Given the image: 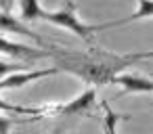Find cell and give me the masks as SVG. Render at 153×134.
Returning a JSON list of instances; mask_svg holds the SVG:
<instances>
[{"instance_id": "1", "label": "cell", "mask_w": 153, "mask_h": 134, "mask_svg": "<svg viewBox=\"0 0 153 134\" xmlns=\"http://www.w3.org/2000/svg\"><path fill=\"white\" fill-rule=\"evenodd\" d=\"M48 53L51 57H55L61 69L76 76L78 80H82L86 86L94 90L99 86L111 84V80L120 76V71H126L138 61L151 59V50L122 55V53H111L99 46H90L86 50H67L61 46H48Z\"/></svg>"}, {"instance_id": "2", "label": "cell", "mask_w": 153, "mask_h": 134, "mask_svg": "<svg viewBox=\"0 0 153 134\" xmlns=\"http://www.w3.org/2000/svg\"><path fill=\"white\" fill-rule=\"evenodd\" d=\"M42 21H48L57 27H63L71 34H76L88 48L90 46H97L94 42V34L99 32H105V30H111V27H117V25H124L126 21H130L128 17L126 19H120V21H107V23H86L78 17V4L76 2H63V7L59 11H44L42 13Z\"/></svg>"}, {"instance_id": "3", "label": "cell", "mask_w": 153, "mask_h": 134, "mask_svg": "<svg viewBox=\"0 0 153 134\" xmlns=\"http://www.w3.org/2000/svg\"><path fill=\"white\" fill-rule=\"evenodd\" d=\"M94 98H97V90L94 88H86L76 98H71L69 103H46V105H38L40 107V117L44 119V117H65V115L84 113L86 109H90L94 105Z\"/></svg>"}, {"instance_id": "4", "label": "cell", "mask_w": 153, "mask_h": 134, "mask_svg": "<svg viewBox=\"0 0 153 134\" xmlns=\"http://www.w3.org/2000/svg\"><path fill=\"white\" fill-rule=\"evenodd\" d=\"M0 55H7L11 59H19V61H38V59H46L51 57V53L46 48H34L21 42H15L7 36L0 34Z\"/></svg>"}, {"instance_id": "5", "label": "cell", "mask_w": 153, "mask_h": 134, "mask_svg": "<svg viewBox=\"0 0 153 134\" xmlns=\"http://www.w3.org/2000/svg\"><path fill=\"white\" fill-rule=\"evenodd\" d=\"M55 73H59V67L11 73V76H7V78L0 80V92H2V90H13V88H23V86H27L30 82H36V80H42V78H48V76H55Z\"/></svg>"}, {"instance_id": "6", "label": "cell", "mask_w": 153, "mask_h": 134, "mask_svg": "<svg viewBox=\"0 0 153 134\" xmlns=\"http://www.w3.org/2000/svg\"><path fill=\"white\" fill-rule=\"evenodd\" d=\"M0 34H17V36H25V38H32L36 44H40L42 48H46L48 50V44L44 42V38L40 36V34H36L30 25H25V23H21L17 17H13V15H4V13H0Z\"/></svg>"}, {"instance_id": "7", "label": "cell", "mask_w": 153, "mask_h": 134, "mask_svg": "<svg viewBox=\"0 0 153 134\" xmlns=\"http://www.w3.org/2000/svg\"><path fill=\"white\" fill-rule=\"evenodd\" d=\"M113 86L122 88V94H149L153 90V82L145 76H134V73H120L111 80Z\"/></svg>"}, {"instance_id": "8", "label": "cell", "mask_w": 153, "mask_h": 134, "mask_svg": "<svg viewBox=\"0 0 153 134\" xmlns=\"http://www.w3.org/2000/svg\"><path fill=\"white\" fill-rule=\"evenodd\" d=\"M17 4H19V11H21V15H19V21L21 23L30 25V23L42 21L44 9H42V4L38 2V0H19Z\"/></svg>"}, {"instance_id": "9", "label": "cell", "mask_w": 153, "mask_h": 134, "mask_svg": "<svg viewBox=\"0 0 153 134\" xmlns=\"http://www.w3.org/2000/svg\"><path fill=\"white\" fill-rule=\"evenodd\" d=\"M101 107H103V134H117V124L122 119H128V115H120L111 109V105L107 101H101Z\"/></svg>"}, {"instance_id": "10", "label": "cell", "mask_w": 153, "mask_h": 134, "mask_svg": "<svg viewBox=\"0 0 153 134\" xmlns=\"http://www.w3.org/2000/svg\"><path fill=\"white\" fill-rule=\"evenodd\" d=\"M0 111H7V113H17V115H23L25 119H42L40 117V107H25V105H11L7 101L0 98Z\"/></svg>"}, {"instance_id": "11", "label": "cell", "mask_w": 153, "mask_h": 134, "mask_svg": "<svg viewBox=\"0 0 153 134\" xmlns=\"http://www.w3.org/2000/svg\"><path fill=\"white\" fill-rule=\"evenodd\" d=\"M17 71H27V65L25 63H7V61H0V80L11 76V73H17Z\"/></svg>"}, {"instance_id": "12", "label": "cell", "mask_w": 153, "mask_h": 134, "mask_svg": "<svg viewBox=\"0 0 153 134\" xmlns=\"http://www.w3.org/2000/svg\"><path fill=\"white\" fill-rule=\"evenodd\" d=\"M153 15V2H147V0H143V2H138V11H134L128 19L130 21H136L140 17H151Z\"/></svg>"}, {"instance_id": "13", "label": "cell", "mask_w": 153, "mask_h": 134, "mask_svg": "<svg viewBox=\"0 0 153 134\" xmlns=\"http://www.w3.org/2000/svg\"><path fill=\"white\" fill-rule=\"evenodd\" d=\"M13 126H15V121H13V119H9V117H2V115H0V134H9Z\"/></svg>"}, {"instance_id": "14", "label": "cell", "mask_w": 153, "mask_h": 134, "mask_svg": "<svg viewBox=\"0 0 153 134\" xmlns=\"http://www.w3.org/2000/svg\"><path fill=\"white\" fill-rule=\"evenodd\" d=\"M63 132H65V126H59V128H55L51 134H63Z\"/></svg>"}]
</instances>
